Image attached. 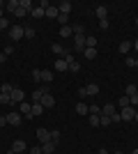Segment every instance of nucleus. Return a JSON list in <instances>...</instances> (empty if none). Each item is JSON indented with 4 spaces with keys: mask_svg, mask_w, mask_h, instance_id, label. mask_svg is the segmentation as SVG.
<instances>
[{
    "mask_svg": "<svg viewBox=\"0 0 138 154\" xmlns=\"http://www.w3.org/2000/svg\"><path fill=\"white\" fill-rule=\"evenodd\" d=\"M136 110L133 106H124V108H120V117H122V122H131L133 115H136Z\"/></svg>",
    "mask_w": 138,
    "mask_h": 154,
    "instance_id": "nucleus-1",
    "label": "nucleus"
},
{
    "mask_svg": "<svg viewBox=\"0 0 138 154\" xmlns=\"http://www.w3.org/2000/svg\"><path fill=\"white\" fill-rule=\"evenodd\" d=\"M9 97H12V103H23L26 101V92L21 90V88H14Z\"/></svg>",
    "mask_w": 138,
    "mask_h": 154,
    "instance_id": "nucleus-2",
    "label": "nucleus"
},
{
    "mask_svg": "<svg viewBox=\"0 0 138 154\" xmlns=\"http://www.w3.org/2000/svg\"><path fill=\"white\" fill-rule=\"evenodd\" d=\"M65 60H67V64H69V71H74V74H78V71H81V62H76V58H74V55H69V53H67Z\"/></svg>",
    "mask_w": 138,
    "mask_h": 154,
    "instance_id": "nucleus-3",
    "label": "nucleus"
},
{
    "mask_svg": "<svg viewBox=\"0 0 138 154\" xmlns=\"http://www.w3.org/2000/svg\"><path fill=\"white\" fill-rule=\"evenodd\" d=\"M5 117H7V124H12V127H19L21 120H23V115H21V113H16V110H14V113H9V115H5Z\"/></svg>",
    "mask_w": 138,
    "mask_h": 154,
    "instance_id": "nucleus-4",
    "label": "nucleus"
},
{
    "mask_svg": "<svg viewBox=\"0 0 138 154\" xmlns=\"http://www.w3.org/2000/svg\"><path fill=\"white\" fill-rule=\"evenodd\" d=\"M9 37H12L14 42L23 39V26H12V28H9Z\"/></svg>",
    "mask_w": 138,
    "mask_h": 154,
    "instance_id": "nucleus-5",
    "label": "nucleus"
},
{
    "mask_svg": "<svg viewBox=\"0 0 138 154\" xmlns=\"http://www.w3.org/2000/svg\"><path fill=\"white\" fill-rule=\"evenodd\" d=\"M39 103L44 106V108H53V106H55V99H53V94H51V92H46V94L39 99Z\"/></svg>",
    "mask_w": 138,
    "mask_h": 154,
    "instance_id": "nucleus-6",
    "label": "nucleus"
},
{
    "mask_svg": "<svg viewBox=\"0 0 138 154\" xmlns=\"http://www.w3.org/2000/svg\"><path fill=\"white\" fill-rule=\"evenodd\" d=\"M74 48L76 51H85V35H74Z\"/></svg>",
    "mask_w": 138,
    "mask_h": 154,
    "instance_id": "nucleus-7",
    "label": "nucleus"
},
{
    "mask_svg": "<svg viewBox=\"0 0 138 154\" xmlns=\"http://www.w3.org/2000/svg\"><path fill=\"white\" fill-rule=\"evenodd\" d=\"M94 14H97V19H99V21H106V19H108V7L97 5V7H94Z\"/></svg>",
    "mask_w": 138,
    "mask_h": 154,
    "instance_id": "nucleus-8",
    "label": "nucleus"
},
{
    "mask_svg": "<svg viewBox=\"0 0 138 154\" xmlns=\"http://www.w3.org/2000/svg\"><path fill=\"white\" fill-rule=\"evenodd\" d=\"M37 138H39V143H48L51 140V131H48V129H37Z\"/></svg>",
    "mask_w": 138,
    "mask_h": 154,
    "instance_id": "nucleus-9",
    "label": "nucleus"
},
{
    "mask_svg": "<svg viewBox=\"0 0 138 154\" xmlns=\"http://www.w3.org/2000/svg\"><path fill=\"white\" fill-rule=\"evenodd\" d=\"M51 51L55 53L58 58H65L67 53H69V51H67V48H65V46H62V44H51Z\"/></svg>",
    "mask_w": 138,
    "mask_h": 154,
    "instance_id": "nucleus-10",
    "label": "nucleus"
},
{
    "mask_svg": "<svg viewBox=\"0 0 138 154\" xmlns=\"http://www.w3.org/2000/svg\"><path fill=\"white\" fill-rule=\"evenodd\" d=\"M53 69H55V71H67V69H69V64H67L65 58H58L55 62H53Z\"/></svg>",
    "mask_w": 138,
    "mask_h": 154,
    "instance_id": "nucleus-11",
    "label": "nucleus"
},
{
    "mask_svg": "<svg viewBox=\"0 0 138 154\" xmlns=\"http://www.w3.org/2000/svg\"><path fill=\"white\" fill-rule=\"evenodd\" d=\"M26 147H28V145H26V140H14V143H12V152L23 154V152H26Z\"/></svg>",
    "mask_w": 138,
    "mask_h": 154,
    "instance_id": "nucleus-12",
    "label": "nucleus"
},
{
    "mask_svg": "<svg viewBox=\"0 0 138 154\" xmlns=\"http://www.w3.org/2000/svg\"><path fill=\"white\" fill-rule=\"evenodd\" d=\"M30 108H32V103H30V101L19 103V113H21V115H26V117H30Z\"/></svg>",
    "mask_w": 138,
    "mask_h": 154,
    "instance_id": "nucleus-13",
    "label": "nucleus"
},
{
    "mask_svg": "<svg viewBox=\"0 0 138 154\" xmlns=\"http://www.w3.org/2000/svg\"><path fill=\"white\" fill-rule=\"evenodd\" d=\"M55 152V143L48 140V143H41V154H53Z\"/></svg>",
    "mask_w": 138,
    "mask_h": 154,
    "instance_id": "nucleus-14",
    "label": "nucleus"
},
{
    "mask_svg": "<svg viewBox=\"0 0 138 154\" xmlns=\"http://www.w3.org/2000/svg\"><path fill=\"white\" fill-rule=\"evenodd\" d=\"M85 92H87V97H97L99 94V85L97 83H87L85 85Z\"/></svg>",
    "mask_w": 138,
    "mask_h": 154,
    "instance_id": "nucleus-15",
    "label": "nucleus"
},
{
    "mask_svg": "<svg viewBox=\"0 0 138 154\" xmlns=\"http://www.w3.org/2000/svg\"><path fill=\"white\" fill-rule=\"evenodd\" d=\"M5 7H7V12H16V9H19V7H21V0H7V2H5Z\"/></svg>",
    "mask_w": 138,
    "mask_h": 154,
    "instance_id": "nucleus-16",
    "label": "nucleus"
},
{
    "mask_svg": "<svg viewBox=\"0 0 138 154\" xmlns=\"http://www.w3.org/2000/svg\"><path fill=\"white\" fill-rule=\"evenodd\" d=\"M131 48H133V44H131V42H127V39H124V42H122V44L118 46V51L122 53V55H127V53L131 51Z\"/></svg>",
    "mask_w": 138,
    "mask_h": 154,
    "instance_id": "nucleus-17",
    "label": "nucleus"
},
{
    "mask_svg": "<svg viewBox=\"0 0 138 154\" xmlns=\"http://www.w3.org/2000/svg\"><path fill=\"white\" fill-rule=\"evenodd\" d=\"M44 113V106L41 103H32V108H30V117H39Z\"/></svg>",
    "mask_w": 138,
    "mask_h": 154,
    "instance_id": "nucleus-18",
    "label": "nucleus"
},
{
    "mask_svg": "<svg viewBox=\"0 0 138 154\" xmlns=\"http://www.w3.org/2000/svg\"><path fill=\"white\" fill-rule=\"evenodd\" d=\"M101 115H106V117L115 115V103H106L104 108H101Z\"/></svg>",
    "mask_w": 138,
    "mask_h": 154,
    "instance_id": "nucleus-19",
    "label": "nucleus"
},
{
    "mask_svg": "<svg viewBox=\"0 0 138 154\" xmlns=\"http://www.w3.org/2000/svg\"><path fill=\"white\" fill-rule=\"evenodd\" d=\"M76 113H78V115H90V108H87V103L78 101V103H76Z\"/></svg>",
    "mask_w": 138,
    "mask_h": 154,
    "instance_id": "nucleus-20",
    "label": "nucleus"
},
{
    "mask_svg": "<svg viewBox=\"0 0 138 154\" xmlns=\"http://www.w3.org/2000/svg\"><path fill=\"white\" fill-rule=\"evenodd\" d=\"M60 37H62V39H67V37H74V30H72V26H62V28H60Z\"/></svg>",
    "mask_w": 138,
    "mask_h": 154,
    "instance_id": "nucleus-21",
    "label": "nucleus"
},
{
    "mask_svg": "<svg viewBox=\"0 0 138 154\" xmlns=\"http://www.w3.org/2000/svg\"><path fill=\"white\" fill-rule=\"evenodd\" d=\"M97 37H94V35H87L85 37V48H97Z\"/></svg>",
    "mask_w": 138,
    "mask_h": 154,
    "instance_id": "nucleus-22",
    "label": "nucleus"
},
{
    "mask_svg": "<svg viewBox=\"0 0 138 154\" xmlns=\"http://www.w3.org/2000/svg\"><path fill=\"white\" fill-rule=\"evenodd\" d=\"M58 9H60V14H67V16H69V12H72V2H67V0H65V2H60V5H58Z\"/></svg>",
    "mask_w": 138,
    "mask_h": 154,
    "instance_id": "nucleus-23",
    "label": "nucleus"
},
{
    "mask_svg": "<svg viewBox=\"0 0 138 154\" xmlns=\"http://www.w3.org/2000/svg\"><path fill=\"white\" fill-rule=\"evenodd\" d=\"M30 14H32V19H44L46 9H41V7H32V12H30Z\"/></svg>",
    "mask_w": 138,
    "mask_h": 154,
    "instance_id": "nucleus-24",
    "label": "nucleus"
},
{
    "mask_svg": "<svg viewBox=\"0 0 138 154\" xmlns=\"http://www.w3.org/2000/svg\"><path fill=\"white\" fill-rule=\"evenodd\" d=\"M46 16H48V19H58L60 9H58V7H46Z\"/></svg>",
    "mask_w": 138,
    "mask_h": 154,
    "instance_id": "nucleus-25",
    "label": "nucleus"
},
{
    "mask_svg": "<svg viewBox=\"0 0 138 154\" xmlns=\"http://www.w3.org/2000/svg\"><path fill=\"white\" fill-rule=\"evenodd\" d=\"M51 81H53V74H51V71H48V69H41V83H51Z\"/></svg>",
    "mask_w": 138,
    "mask_h": 154,
    "instance_id": "nucleus-26",
    "label": "nucleus"
},
{
    "mask_svg": "<svg viewBox=\"0 0 138 154\" xmlns=\"http://www.w3.org/2000/svg\"><path fill=\"white\" fill-rule=\"evenodd\" d=\"M136 92H138V85L136 83H129V85H127V90H124V94L127 97H133Z\"/></svg>",
    "mask_w": 138,
    "mask_h": 154,
    "instance_id": "nucleus-27",
    "label": "nucleus"
},
{
    "mask_svg": "<svg viewBox=\"0 0 138 154\" xmlns=\"http://www.w3.org/2000/svg\"><path fill=\"white\" fill-rule=\"evenodd\" d=\"M83 55H85V60H94V58H97V48H85Z\"/></svg>",
    "mask_w": 138,
    "mask_h": 154,
    "instance_id": "nucleus-28",
    "label": "nucleus"
},
{
    "mask_svg": "<svg viewBox=\"0 0 138 154\" xmlns=\"http://www.w3.org/2000/svg\"><path fill=\"white\" fill-rule=\"evenodd\" d=\"M113 120L111 117H106V115H99V127H111Z\"/></svg>",
    "mask_w": 138,
    "mask_h": 154,
    "instance_id": "nucleus-29",
    "label": "nucleus"
},
{
    "mask_svg": "<svg viewBox=\"0 0 138 154\" xmlns=\"http://www.w3.org/2000/svg\"><path fill=\"white\" fill-rule=\"evenodd\" d=\"M9 28H12V23H9V21H7L5 16H2V19H0V32H2V30H7V32H9Z\"/></svg>",
    "mask_w": 138,
    "mask_h": 154,
    "instance_id": "nucleus-30",
    "label": "nucleus"
},
{
    "mask_svg": "<svg viewBox=\"0 0 138 154\" xmlns=\"http://www.w3.org/2000/svg\"><path fill=\"white\" fill-rule=\"evenodd\" d=\"M87 124L90 127H99V115H87Z\"/></svg>",
    "mask_w": 138,
    "mask_h": 154,
    "instance_id": "nucleus-31",
    "label": "nucleus"
},
{
    "mask_svg": "<svg viewBox=\"0 0 138 154\" xmlns=\"http://www.w3.org/2000/svg\"><path fill=\"white\" fill-rule=\"evenodd\" d=\"M55 21H58V23H60V28H62V26H67V23H69V16H67V14H60V16H58Z\"/></svg>",
    "mask_w": 138,
    "mask_h": 154,
    "instance_id": "nucleus-32",
    "label": "nucleus"
},
{
    "mask_svg": "<svg viewBox=\"0 0 138 154\" xmlns=\"http://www.w3.org/2000/svg\"><path fill=\"white\" fill-rule=\"evenodd\" d=\"M23 37L32 39V37H35V28H23Z\"/></svg>",
    "mask_w": 138,
    "mask_h": 154,
    "instance_id": "nucleus-33",
    "label": "nucleus"
},
{
    "mask_svg": "<svg viewBox=\"0 0 138 154\" xmlns=\"http://www.w3.org/2000/svg\"><path fill=\"white\" fill-rule=\"evenodd\" d=\"M74 35H85V26H72Z\"/></svg>",
    "mask_w": 138,
    "mask_h": 154,
    "instance_id": "nucleus-34",
    "label": "nucleus"
},
{
    "mask_svg": "<svg viewBox=\"0 0 138 154\" xmlns=\"http://www.w3.org/2000/svg\"><path fill=\"white\" fill-rule=\"evenodd\" d=\"M21 7H23V9H28V14L32 12V2H30V0H21Z\"/></svg>",
    "mask_w": 138,
    "mask_h": 154,
    "instance_id": "nucleus-35",
    "label": "nucleus"
},
{
    "mask_svg": "<svg viewBox=\"0 0 138 154\" xmlns=\"http://www.w3.org/2000/svg\"><path fill=\"white\" fill-rule=\"evenodd\" d=\"M32 81L41 83V69H32Z\"/></svg>",
    "mask_w": 138,
    "mask_h": 154,
    "instance_id": "nucleus-36",
    "label": "nucleus"
},
{
    "mask_svg": "<svg viewBox=\"0 0 138 154\" xmlns=\"http://www.w3.org/2000/svg\"><path fill=\"white\" fill-rule=\"evenodd\" d=\"M28 14V9H23V7H19V9H16V12H14V16H16V19H23V16H26Z\"/></svg>",
    "mask_w": 138,
    "mask_h": 154,
    "instance_id": "nucleus-37",
    "label": "nucleus"
},
{
    "mask_svg": "<svg viewBox=\"0 0 138 154\" xmlns=\"http://www.w3.org/2000/svg\"><path fill=\"white\" fill-rule=\"evenodd\" d=\"M12 90H14V88H12L9 83H5L2 88H0V92H2V94H12Z\"/></svg>",
    "mask_w": 138,
    "mask_h": 154,
    "instance_id": "nucleus-38",
    "label": "nucleus"
},
{
    "mask_svg": "<svg viewBox=\"0 0 138 154\" xmlns=\"http://www.w3.org/2000/svg\"><path fill=\"white\" fill-rule=\"evenodd\" d=\"M118 106H120V108H124V106H129V97H122V99H120V101H118Z\"/></svg>",
    "mask_w": 138,
    "mask_h": 154,
    "instance_id": "nucleus-39",
    "label": "nucleus"
},
{
    "mask_svg": "<svg viewBox=\"0 0 138 154\" xmlns=\"http://www.w3.org/2000/svg\"><path fill=\"white\" fill-rule=\"evenodd\" d=\"M0 103H12V97H9V94H2V92H0Z\"/></svg>",
    "mask_w": 138,
    "mask_h": 154,
    "instance_id": "nucleus-40",
    "label": "nucleus"
},
{
    "mask_svg": "<svg viewBox=\"0 0 138 154\" xmlns=\"http://www.w3.org/2000/svg\"><path fill=\"white\" fill-rule=\"evenodd\" d=\"M51 140H53V143L60 140V131H58V129H53V131H51Z\"/></svg>",
    "mask_w": 138,
    "mask_h": 154,
    "instance_id": "nucleus-41",
    "label": "nucleus"
},
{
    "mask_svg": "<svg viewBox=\"0 0 138 154\" xmlns=\"http://www.w3.org/2000/svg\"><path fill=\"white\" fill-rule=\"evenodd\" d=\"M2 53H5V55H12V53H14V46H12V44H7V46H5V51H2Z\"/></svg>",
    "mask_w": 138,
    "mask_h": 154,
    "instance_id": "nucleus-42",
    "label": "nucleus"
},
{
    "mask_svg": "<svg viewBox=\"0 0 138 154\" xmlns=\"http://www.w3.org/2000/svg\"><path fill=\"white\" fill-rule=\"evenodd\" d=\"M124 64H127V67H136V58H127Z\"/></svg>",
    "mask_w": 138,
    "mask_h": 154,
    "instance_id": "nucleus-43",
    "label": "nucleus"
},
{
    "mask_svg": "<svg viewBox=\"0 0 138 154\" xmlns=\"http://www.w3.org/2000/svg\"><path fill=\"white\" fill-rule=\"evenodd\" d=\"M99 30H108V19H106V21H99Z\"/></svg>",
    "mask_w": 138,
    "mask_h": 154,
    "instance_id": "nucleus-44",
    "label": "nucleus"
},
{
    "mask_svg": "<svg viewBox=\"0 0 138 154\" xmlns=\"http://www.w3.org/2000/svg\"><path fill=\"white\" fill-rule=\"evenodd\" d=\"M113 122H122V117H120V113H115V115H111Z\"/></svg>",
    "mask_w": 138,
    "mask_h": 154,
    "instance_id": "nucleus-45",
    "label": "nucleus"
},
{
    "mask_svg": "<svg viewBox=\"0 0 138 154\" xmlns=\"http://www.w3.org/2000/svg\"><path fill=\"white\" fill-rule=\"evenodd\" d=\"M5 124H7V117H5V115H0V127H5Z\"/></svg>",
    "mask_w": 138,
    "mask_h": 154,
    "instance_id": "nucleus-46",
    "label": "nucleus"
},
{
    "mask_svg": "<svg viewBox=\"0 0 138 154\" xmlns=\"http://www.w3.org/2000/svg\"><path fill=\"white\" fill-rule=\"evenodd\" d=\"M32 154H41V147H32Z\"/></svg>",
    "mask_w": 138,
    "mask_h": 154,
    "instance_id": "nucleus-47",
    "label": "nucleus"
},
{
    "mask_svg": "<svg viewBox=\"0 0 138 154\" xmlns=\"http://www.w3.org/2000/svg\"><path fill=\"white\" fill-rule=\"evenodd\" d=\"M5 60H7V55H5V53H0V62H5Z\"/></svg>",
    "mask_w": 138,
    "mask_h": 154,
    "instance_id": "nucleus-48",
    "label": "nucleus"
},
{
    "mask_svg": "<svg viewBox=\"0 0 138 154\" xmlns=\"http://www.w3.org/2000/svg\"><path fill=\"white\" fill-rule=\"evenodd\" d=\"M133 48H136V53H138V39H136V42H133Z\"/></svg>",
    "mask_w": 138,
    "mask_h": 154,
    "instance_id": "nucleus-49",
    "label": "nucleus"
},
{
    "mask_svg": "<svg viewBox=\"0 0 138 154\" xmlns=\"http://www.w3.org/2000/svg\"><path fill=\"white\" fill-rule=\"evenodd\" d=\"M133 120H136V122H138V110H136V115H133Z\"/></svg>",
    "mask_w": 138,
    "mask_h": 154,
    "instance_id": "nucleus-50",
    "label": "nucleus"
},
{
    "mask_svg": "<svg viewBox=\"0 0 138 154\" xmlns=\"http://www.w3.org/2000/svg\"><path fill=\"white\" fill-rule=\"evenodd\" d=\"M9 154H19V152H12V149H9Z\"/></svg>",
    "mask_w": 138,
    "mask_h": 154,
    "instance_id": "nucleus-51",
    "label": "nucleus"
},
{
    "mask_svg": "<svg viewBox=\"0 0 138 154\" xmlns=\"http://www.w3.org/2000/svg\"><path fill=\"white\" fill-rule=\"evenodd\" d=\"M131 154H138V149H133V152H131Z\"/></svg>",
    "mask_w": 138,
    "mask_h": 154,
    "instance_id": "nucleus-52",
    "label": "nucleus"
},
{
    "mask_svg": "<svg viewBox=\"0 0 138 154\" xmlns=\"http://www.w3.org/2000/svg\"><path fill=\"white\" fill-rule=\"evenodd\" d=\"M0 19H2V9H0Z\"/></svg>",
    "mask_w": 138,
    "mask_h": 154,
    "instance_id": "nucleus-53",
    "label": "nucleus"
},
{
    "mask_svg": "<svg viewBox=\"0 0 138 154\" xmlns=\"http://www.w3.org/2000/svg\"><path fill=\"white\" fill-rule=\"evenodd\" d=\"M136 69H138V60H136Z\"/></svg>",
    "mask_w": 138,
    "mask_h": 154,
    "instance_id": "nucleus-54",
    "label": "nucleus"
},
{
    "mask_svg": "<svg viewBox=\"0 0 138 154\" xmlns=\"http://www.w3.org/2000/svg\"><path fill=\"white\" fill-rule=\"evenodd\" d=\"M136 26H138V19H136Z\"/></svg>",
    "mask_w": 138,
    "mask_h": 154,
    "instance_id": "nucleus-55",
    "label": "nucleus"
},
{
    "mask_svg": "<svg viewBox=\"0 0 138 154\" xmlns=\"http://www.w3.org/2000/svg\"><path fill=\"white\" fill-rule=\"evenodd\" d=\"M115 154H122V152H115Z\"/></svg>",
    "mask_w": 138,
    "mask_h": 154,
    "instance_id": "nucleus-56",
    "label": "nucleus"
},
{
    "mask_svg": "<svg viewBox=\"0 0 138 154\" xmlns=\"http://www.w3.org/2000/svg\"><path fill=\"white\" fill-rule=\"evenodd\" d=\"M136 85H138V83H136Z\"/></svg>",
    "mask_w": 138,
    "mask_h": 154,
    "instance_id": "nucleus-57",
    "label": "nucleus"
}]
</instances>
